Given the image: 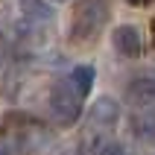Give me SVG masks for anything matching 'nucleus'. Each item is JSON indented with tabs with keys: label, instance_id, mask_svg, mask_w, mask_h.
<instances>
[{
	"label": "nucleus",
	"instance_id": "1",
	"mask_svg": "<svg viewBox=\"0 0 155 155\" xmlns=\"http://www.w3.org/2000/svg\"><path fill=\"white\" fill-rule=\"evenodd\" d=\"M3 135H6V147L12 152H24V155H35L50 143L47 126L29 114H9L3 123Z\"/></svg>",
	"mask_w": 155,
	"mask_h": 155
},
{
	"label": "nucleus",
	"instance_id": "2",
	"mask_svg": "<svg viewBox=\"0 0 155 155\" xmlns=\"http://www.w3.org/2000/svg\"><path fill=\"white\" fill-rule=\"evenodd\" d=\"M111 18V3L108 0H76L73 15H70V41L88 44L105 29Z\"/></svg>",
	"mask_w": 155,
	"mask_h": 155
},
{
	"label": "nucleus",
	"instance_id": "3",
	"mask_svg": "<svg viewBox=\"0 0 155 155\" xmlns=\"http://www.w3.org/2000/svg\"><path fill=\"white\" fill-rule=\"evenodd\" d=\"M50 114L59 126H73V123L82 117V97L70 79H56L50 88Z\"/></svg>",
	"mask_w": 155,
	"mask_h": 155
},
{
	"label": "nucleus",
	"instance_id": "4",
	"mask_svg": "<svg viewBox=\"0 0 155 155\" xmlns=\"http://www.w3.org/2000/svg\"><path fill=\"white\" fill-rule=\"evenodd\" d=\"M88 123H91V129H114L117 123H120V103L114 100V97H100L94 100V105L88 108Z\"/></svg>",
	"mask_w": 155,
	"mask_h": 155
},
{
	"label": "nucleus",
	"instance_id": "5",
	"mask_svg": "<svg viewBox=\"0 0 155 155\" xmlns=\"http://www.w3.org/2000/svg\"><path fill=\"white\" fill-rule=\"evenodd\" d=\"M111 44L123 59H138L143 53V35H140V29L135 24H120L111 32Z\"/></svg>",
	"mask_w": 155,
	"mask_h": 155
},
{
	"label": "nucleus",
	"instance_id": "6",
	"mask_svg": "<svg viewBox=\"0 0 155 155\" xmlns=\"http://www.w3.org/2000/svg\"><path fill=\"white\" fill-rule=\"evenodd\" d=\"M126 100L132 105H140V108L155 103V70L138 73L126 82Z\"/></svg>",
	"mask_w": 155,
	"mask_h": 155
},
{
	"label": "nucleus",
	"instance_id": "7",
	"mask_svg": "<svg viewBox=\"0 0 155 155\" xmlns=\"http://www.w3.org/2000/svg\"><path fill=\"white\" fill-rule=\"evenodd\" d=\"M18 9H21V18L32 26H44L56 18V12L47 0H18Z\"/></svg>",
	"mask_w": 155,
	"mask_h": 155
},
{
	"label": "nucleus",
	"instance_id": "8",
	"mask_svg": "<svg viewBox=\"0 0 155 155\" xmlns=\"http://www.w3.org/2000/svg\"><path fill=\"white\" fill-rule=\"evenodd\" d=\"M70 85L79 91V97L85 100L88 94H91V88H94V79H97V68L94 64H76V68L70 70Z\"/></svg>",
	"mask_w": 155,
	"mask_h": 155
},
{
	"label": "nucleus",
	"instance_id": "9",
	"mask_svg": "<svg viewBox=\"0 0 155 155\" xmlns=\"http://www.w3.org/2000/svg\"><path fill=\"white\" fill-rule=\"evenodd\" d=\"M135 132L147 143H155V108H149L147 114H140L138 120H135Z\"/></svg>",
	"mask_w": 155,
	"mask_h": 155
},
{
	"label": "nucleus",
	"instance_id": "10",
	"mask_svg": "<svg viewBox=\"0 0 155 155\" xmlns=\"http://www.w3.org/2000/svg\"><path fill=\"white\" fill-rule=\"evenodd\" d=\"M97 155H132V152L123 147V143H117V140H108V143L100 147V152H97Z\"/></svg>",
	"mask_w": 155,
	"mask_h": 155
},
{
	"label": "nucleus",
	"instance_id": "11",
	"mask_svg": "<svg viewBox=\"0 0 155 155\" xmlns=\"http://www.w3.org/2000/svg\"><path fill=\"white\" fill-rule=\"evenodd\" d=\"M129 6H147V3H152V0H126Z\"/></svg>",
	"mask_w": 155,
	"mask_h": 155
},
{
	"label": "nucleus",
	"instance_id": "12",
	"mask_svg": "<svg viewBox=\"0 0 155 155\" xmlns=\"http://www.w3.org/2000/svg\"><path fill=\"white\" fill-rule=\"evenodd\" d=\"M0 155H15V152H12V149H9L6 143H0Z\"/></svg>",
	"mask_w": 155,
	"mask_h": 155
},
{
	"label": "nucleus",
	"instance_id": "13",
	"mask_svg": "<svg viewBox=\"0 0 155 155\" xmlns=\"http://www.w3.org/2000/svg\"><path fill=\"white\" fill-rule=\"evenodd\" d=\"M149 32H152V47H155V18H152V26H149Z\"/></svg>",
	"mask_w": 155,
	"mask_h": 155
},
{
	"label": "nucleus",
	"instance_id": "14",
	"mask_svg": "<svg viewBox=\"0 0 155 155\" xmlns=\"http://www.w3.org/2000/svg\"><path fill=\"white\" fill-rule=\"evenodd\" d=\"M0 56H3V38H0Z\"/></svg>",
	"mask_w": 155,
	"mask_h": 155
},
{
	"label": "nucleus",
	"instance_id": "15",
	"mask_svg": "<svg viewBox=\"0 0 155 155\" xmlns=\"http://www.w3.org/2000/svg\"><path fill=\"white\" fill-rule=\"evenodd\" d=\"M56 3H61V0H56Z\"/></svg>",
	"mask_w": 155,
	"mask_h": 155
}]
</instances>
